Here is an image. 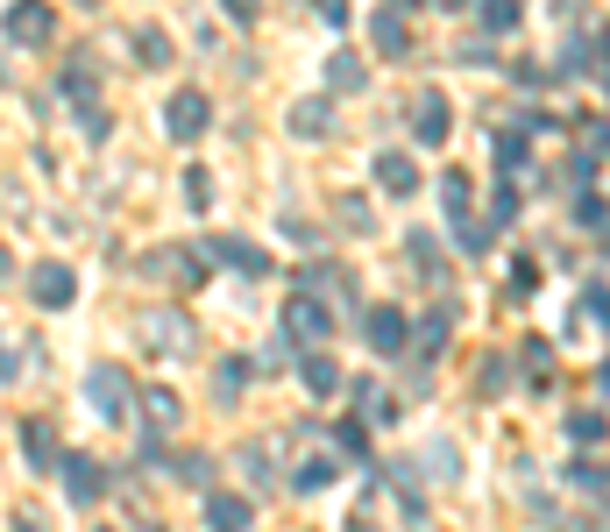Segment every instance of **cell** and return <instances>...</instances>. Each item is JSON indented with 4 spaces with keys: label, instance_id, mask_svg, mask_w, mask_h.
Returning a JSON list of instances; mask_svg holds the SVG:
<instances>
[{
    "label": "cell",
    "instance_id": "1",
    "mask_svg": "<svg viewBox=\"0 0 610 532\" xmlns=\"http://www.w3.org/2000/svg\"><path fill=\"white\" fill-rule=\"evenodd\" d=\"M71 291H79V277H71L64 263H36V270H29V298H36V306H43V313H57V306H71Z\"/></svg>",
    "mask_w": 610,
    "mask_h": 532
},
{
    "label": "cell",
    "instance_id": "2",
    "mask_svg": "<svg viewBox=\"0 0 610 532\" xmlns=\"http://www.w3.org/2000/svg\"><path fill=\"white\" fill-rule=\"evenodd\" d=\"M50 29H57L50 0H15V8H8V36L15 43H50Z\"/></svg>",
    "mask_w": 610,
    "mask_h": 532
},
{
    "label": "cell",
    "instance_id": "3",
    "mask_svg": "<svg viewBox=\"0 0 610 532\" xmlns=\"http://www.w3.org/2000/svg\"><path fill=\"white\" fill-rule=\"evenodd\" d=\"M164 114H171V135H185V142H192V135H206V93H199V86L171 93V107H164Z\"/></svg>",
    "mask_w": 610,
    "mask_h": 532
},
{
    "label": "cell",
    "instance_id": "4",
    "mask_svg": "<svg viewBox=\"0 0 610 532\" xmlns=\"http://www.w3.org/2000/svg\"><path fill=\"white\" fill-rule=\"evenodd\" d=\"M412 135H419L426 149H433V142H447V100H440L433 86H426V93L412 100Z\"/></svg>",
    "mask_w": 610,
    "mask_h": 532
},
{
    "label": "cell",
    "instance_id": "5",
    "mask_svg": "<svg viewBox=\"0 0 610 532\" xmlns=\"http://www.w3.org/2000/svg\"><path fill=\"white\" fill-rule=\"evenodd\" d=\"M405 334H412V327H405V313H398V306H376V313H369V348H376V355H398V348H405Z\"/></svg>",
    "mask_w": 610,
    "mask_h": 532
},
{
    "label": "cell",
    "instance_id": "6",
    "mask_svg": "<svg viewBox=\"0 0 610 532\" xmlns=\"http://www.w3.org/2000/svg\"><path fill=\"white\" fill-rule=\"evenodd\" d=\"M369 36H376V50L384 57H412V36H405V8H384L369 22Z\"/></svg>",
    "mask_w": 610,
    "mask_h": 532
},
{
    "label": "cell",
    "instance_id": "7",
    "mask_svg": "<svg viewBox=\"0 0 610 532\" xmlns=\"http://www.w3.org/2000/svg\"><path fill=\"white\" fill-rule=\"evenodd\" d=\"M64 490H71V504H93V497L107 490L100 462H86V454H71V469H64Z\"/></svg>",
    "mask_w": 610,
    "mask_h": 532
},
{
    "label": "cell",
    "instance_id": "8",
    "mask_svg": "<svg viewBox=\"0 0 610 532\" xmlns=\"http://www.w3.org/2000/svg\"><path fill=\"white\" fill-rule=\"evenodd\" d=\"M86 391H93V405H100L107 419H121V391H128V384H121V369H114V362H100V369L86 376Z\"/></svg>",
    "mask_w": 610,
    "mask_h": 532
},
{
    "label": "cell",
    "instance_id": "9",
    "mask_svg": "<svg viewBox=\"0 0 610 532\" xmlns=\"http://www.w3.org/2000/svg\"><path fill=\"white\" fill-rule=\"evenodd\" d=\"M249 518H256L249 497H206V525L213 532H249Z\"/></svg>",
    "mask_w": 610,
    "mask_h": 532
},
{
    "label": "cell",
    "instance_id": "10",
    "mask_svg": "<svg viewBox=\"0 0 610 532\" xmlns=\"http://www.w3.org/2000/svg\"><path fill=\"white\" fill-rule=\"evenodd\" d=\"M142 334H149V348H185L192 341V327L178 313H142Z\"/></svg>",
    "mask_w": 610,
    "mask_h": 532
},
{
    "label": "cell",
    "instance_id": "11",
    "mask_svg": "<svg viewBox=\"0 0 610 532\" xmlns=\"http://www.w3.org/2000/svg\"><path fill=\"white\" fill-rule=\"evenodd\" d=\"M284 327L305 334V341H320V334H327V313L313 306V298H291V306H284Z\"/></svg>",
    "mask_w": 610,
    "mask_h": 532
},
{
    "label": "cell",
    "instance_id": "12",
    "mask_svg": "<svg viewBox=\"0 0 610 532\" xmlns=\"http://www.w3.org/2000/svg\"><path fill=\"white\" fill-rule=\"evenodd\" d=\"M376 185H384V192H412L419 185L412 157H398V149H391V157H376Z\"/></svg>",
    "mask_w": 610,
    "mask_h": 532
},
{
    "label": "cell",
    "instance_id": "13",
    "mask_svg": "<svg viewBox=\"0 0 610 532\" xmlns=\"http://www.w3.org/2000/svg\"><path fill=\"white\" fill-rule=\"evenodd\" d=\"M291 135L320 142V135H327V100H305V107H291Z\"/></svg>",
    "mask_w": 610,
    "mask_h": 532
},
{
    "label": "cell",
    "instance_id": "14",
    "mask_svg": "<svg viewBox=\"0 0 610 532\" xmlns=\"http://www.w3.org/2000/svg\"><path fill=\"white\" fill-rule=\"evenodd\" d=\"M298 376H305V391H320V398H327V391L341 384V369H334L327 355H305V362H298Z\"/></svg>",
    "mask_w": 610,
    "mask_h": 532
},
{
    "label": "cell",
    "instance_id": "15",
    "mask_svg": "<svg viewBox=\"0 0 610 532\" xmlns=\"http://www.w3.org/2000/svg\"><path fill=\"white\" fill-rule=\"evenodd\" d=\"M518 15H525L518 0H483V29H490V36H511V29H518Z\"/></svg>",
    "mask_w": 610,
    "mask_h": 532
},
{
    "label": "cell",
    "instance_id": "16",
    "mask_svg": "<svg viewBox=\"0 0 610 532\" xmlns=\"http://www.w3.org/2000/svg\"><path fill=\"white\" fill-rule=\"evenodd\" d=\"M220 256L235 263V270H249V277H263V270H270V256H263L256 242H220Z\"/></svg>",
    "mask_w": 610,
    "mask_h": 532
},
{
    "label": "cell",
    "instance_id": "17",
    "mask_svg": "<svg viewBox=\"0 0 610 532\" xmlns=\"http://www.w3.org/2000/svg\"><path fill=\"white\" fill-rule=\"evenodd\" d=\"M22 440H29V469H50V447H57V440H50V419H29Z\"/></svg>",
    "mask_w": 610,
    "mask_h": 532
},
{
    "label": "cell",
    "instance_id": "18",
    "mask_svg": "<svg viewBox=\"0 0 610 532\" xmlns=\"http://www.w3.org/2000/svg\"><path fill=\"white\" fill-rule=\"evenodd\" d=\"M447 334H454V313L440 306V313H426V327H419V348H426V355H440V348H447Z\"/></svg>",
    "mask_w": 610,
    "mask_h": 532
},
{
    "label": "cell",
    "instance_id": "19",
    "mask_svg": "<svg viewBox=\"0 0 610 532\" xmlns=\"http://www.w3.org/2000/svg\"><path fill=\"white\" fill-rule=\"evenodd\" d=\"M135 50H142V64H171V36L164 29H135Z\"/></svg>",
    "mask_w": 610,
    "mask_h": 532
},
{
    "label": "cell",
    "instance_id": "20",
    "mask_svg": "<svg viewBox=\"0 0 610 532\" xmlns=\"http://www.w3.org/2000/svg\"><path fill=\"white\" fill-rule=\"evenodd\" d=\"M149 426H178V391H149Z\"/></svg>",
    "mask_w": 610,
    "mask_h": 532
},
{
    "label": "cell",
    "instance_id": "21",
    "mask_svg": "<svg viewBox=\"0 0 610 532\" xmlns=\"http://www.w3.org/2000/svg\"><path fill=\"white\" fill-rule=\"evenodd\" d=\"M242 384H249V362H220V369H213V391H220V398H235Z\"/></svg>",
    "mask_w": 610,
    "mask_h": 532
},
{
    "label": "cell",
    "instance_id": "22",
    "mask_svg": "<svg viewBox=\"0 0 610 532\" xmlns=\"http://www.w3.org/2000/svg\"><path fill=\"white\" fill-rule=\"evenodd\" d=\"M568 71H596V29L568 43Z\"/></svg>",
    "mask_w": 610,
    "mask_h": 532
},
{
    "label": "cell",
    "instance_id": "23",
    "mask_svg": "<svg viewBox=\"0 0 610 532\" xmlns=\"http://www.w3.org/2000/svg\"><path fill=\"white\" fill-rule=\"evenodd\" d=\"M327 79H334V93H362V64H355V57H341Z\"/></svg>",
    "mask_w": 610,
    "mask_h": 532
},
{
    "label": "cell",
    "instance_id": "24",
    "mask_svg": "<svg viewBox=\"0 0 610 532\" xmlns=\"http://www.w3.org/2000/svg\"><path fill=\"white\" fill-rule=\"evenodd\" d=\"M497 164H504V171L525 164V135H497Z\"/></svg>",
    "mask_w": 610,
    "mask_h": 532
},
{
    "label": "cell",
    "instance_id": "25",
    "mask_svg": "<svg viewBox=\"0 0 610 532\" xmlns=\"http://www.w3.org/2000/svg\"><path fill=\"white\" fill-rule=\"evenodd\" d=\"M178 476H185V483H213V469H206V454H185V462H178Z\"/></svg>",
    "mask_w": 610,
    "mask_h": 532
},
{
    "label": "cell",
    "instance_id": "26",
    "mask_svg": "<svg viewBox=\"0 0 610 532\" xmlns=\"http://www.w3.org/2000/svg\"><path fill=\"white\" fill-rule=\"evenodd\" d=\"M575 220L589 227V235H603V206H596V199H582V206H575Z\"/></svg>",
    "mask_w": 610,
    "mask_h": 532
},
{
    "label": "cell",
    "instance_id": "27",
    "mask_svg": "<svg viewBox=\"0 0 610 532\" xmlns=\"http://www.w3.org/2000/svg\"><path fill=\"white\" fill-rule=\"evenodd\" d=\"M341 447H348L355 462H362V454H369V433H362V426H341Z\"/></svg>",
    "mask_w": 610,
    "mask_h": 532
},
{
    "label": "cell",
    "instance_id": "28",
    "mask_svg": "<svg viewBox=\"0 0 610 532\" xmlns=\"http://www.w3.org/2000/svg\"><path fill=\"white\" fill-rule=\"evenodd\" d=\"M568 433H575V440H596L603 426H596V412H575V419H568Z\"/></svg>",
    "mask_w": 610,
    "mask_h": 532
},
{
    "label": "cell",
    "instance_id": "29",
    "mask_svg": "<svg viewBox=\"0 0 610 532\" xmlns=\"http://www.w3.org/2000/svg\"><path fill=\"white\" fill-rule=\"evenodd\" d=\"M220 8L235 15V22H249V15H256V0H220Z\"/></svg>",
    "mask_w": 610,
    "mask_h": 532
},
{
    "label": "cell",
    "instance_id": "30",
    "mask_svg": "<svg viewBox=\"0 0 610 532\" xmlns=\"http://www.w3.org/2000/svg\"><path fill=\"white\" fill-rule=\"evenodd\" d=\"M320 15H327V22H341V15H348V0H320Z\"/></svg>",
    "mask_w": 610,
    "mask_h": 532
},
{
    "label": "cell",
    "instance_id": "31",
    "mask_svg": "<svg viewBox=\"0 0 610 532\" xmlns=\"http://www.w3.org/2000/svg\"><path fill=\"white\" fill-rule=\"evenodd\" d=\"M15 532H36V518H15Z\"/></svg>",
    "mask_w": 610,
    "mask_h": 532
},
{
    "label": "cell",
    "instance_id": "32",
    "mask_svg": "<svg viewBox=\"0 0 610 532\" xmlns=\"http://www.w3.org/2000/svg\"><path fill=\"white\" fill-rule=\"evenodd\" d=\"M433 8H469V0H433Z\"/></svg>",
    "mask_w": 610,
    "mask_h": 532
},
{
    "label": "cell",
    "instance_id": "33",
    "mask_svg": "<svg viewBox=\"0 0 610 532\" xmlns=\"http://www.w3.org/2000/svg\"><path fill=\"white\" fill-rule=\"evenodd\" d=\"M391 8H412V0H391Z\"/></svg>",
    "mask_w": 610,
    "mask_h": 532
}]
</instances>
